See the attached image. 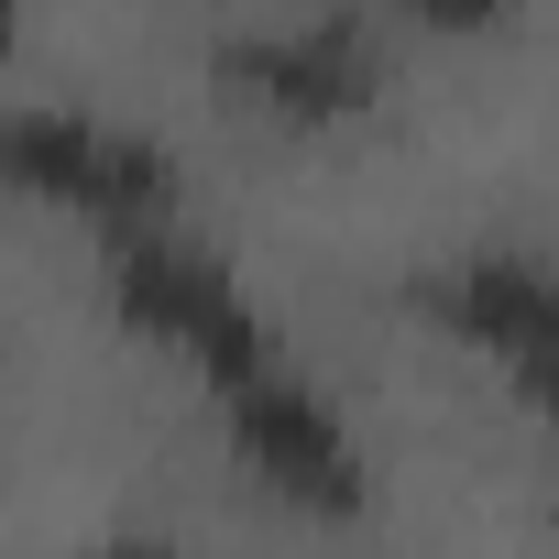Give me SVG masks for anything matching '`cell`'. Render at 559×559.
I'll use <instances>...</instances> for the list:
<instances>
[{
    "label": "cell",
    "mask_w": 559,
    "mask_h": 559,
    "mask_svg": "<svg viewBox=\"0 0 559 559\" xmlns=\"http://www.w3.org/2000/svg\"><path fill=\"white\" fill-rule=\"evenodd\" d=\"M219 78L241 99H263L274 121H297V132H330V121H362L384 99V56L362 23H297V34H241L219 45Z\"/></svg>",
    "instance_id": "obj_5"
},
{
    "label": "cell",
    "mask_w": 559,
    "mask_h": 559,
    "mask_svg": "<svg viewBox=\"0 0 559 559\" xmlns=\"http://www.w3.org/2000/svg\"><path fill=\"white\" fill-rule=\"evenodd\" d=\"M0 187L12 198H45V209H78L99 230H132V219H176V165L165 143L121 132V121H88V110H0Z\"/></svg>",
    "instance_id": "obj_2"
},
{
    "label": "cell",
    "mask_w": 559,
    "mask_h": 559,
    "mask_svg": "<svg viewBox=\"0 0 559 559\" xmlns=\"http://www.w3.org/2000/svg\"><path fill=\"white\" fill-rule=\"evenodd\" d=\"M417 319L439 330V341H461V352H493L504 373H515V395L526 406H548V341H559V297H548V263L537 252H450V263H428L417 274Z\"/></svg>",
    "instance_id": "obj_4"
},
{
    "label": "cell",
    "mask_w": 559,
    "mask_h": 559,
    "mask_svg": "<svg viewBox=\"0 0 559 559\" xmlns=\"http://www.w3.org/2000/svg\"><path fill=\"white\" fill-rule=\"evenodd\" d=\"M219 428H230V461L263 483V493H286L297 515H362V450L352 428L330 417L319 384H297L286 362H263L241 384H219Z\"/></svg>",
    "instance_id": "obj_3"
},
{
    "label": "cell",
    "mask_w": 559,
    "mask_h": 559,
    "mask_svg": "<svg viewBox=\"0 0 559 559\" xmlns=\"http://www.w3.org/2000/svg\"><path fill=\"white\" fill-rule=\"evenodd\" d=\"M88 559H176V548H165V537H99Z\"/></svg>",
    "instance_id": "obj_6"
},
{
    "label": "cell",
    "mask_w": 559,
    "mask_h": 559,
    "mask_svg": "<svg viewBox=\"0 0 559 559\" xmlns=\"http://www.w3.org/2000/svg\"><path fill=\"white\" fill-rule=\"evenodd\" d=\"M99 297H110V319H121L132 341H154V352H176L187 373H209V395L274 362V330H263V308L241 297V274H230L219 252L176 241V219L99 230Z\"/></svg>",
    "instance_id": "obj_1"
},
{
    "label": "cell",
    "mask_w": 559,
    "mask_h": 559,
    "mask_svg": "<svg viewBox=\"0 0 559 559\" xmlns=\"http://www.w3.org/2000/svg\"><path fill=\"white\" fill-rule=\"evenodd\" d=\"M0 45H23V0H0Z\"/></svg>",
    "instance_id": "obj_7"
}]
</instances>
